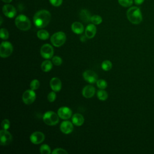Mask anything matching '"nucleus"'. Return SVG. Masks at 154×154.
<instances>
[{
    "mask_svg": "<svg viewBox=\"0 0 154 154\" xmlns=\"http://www.w3.org/2000/svg\"><path fill=\"white\" fill-rule=\"evenodd\" d=\"M51 19V13L46 10H42L35 13L33 17V22L37 28H43L49 24Z\"/></svg>",
    "mask_w": 154,
    "mask_h": 154,
    "instance_id": "1",
    "label": "nucleus"
},
{
    "mask_svg": "<svg viewBox=\"0 0 154 154\" xmlns=\"http://www.w3.org/2000/svg\"><path fill=\"white\" fill-rule=\"evenodd\" d=\"M128 19L133 24H139L143 20L140 9L137 7H132L128 9L126 13Z\"/></svg>",
    "mask_w": 154,
    "mask_h": 154,
    "instance_id": "2",
    "label": "nucleus"
},
{
    "mask_svg": "<svg viewBox=\"0 0 154 154\" xmlns=\"http://www.w3.org/2000/svg\"><path fill=\"white\" fill-rule=\"evenodd\" d=\"M15 24L18 29L27 31L30 29L31 24L29 19L23 14H20L15 19Z\"/></svg>",
    "mask_w": 154,
    "mask_h": 154,
    "instance_id": "3",
    "label": "nucleus"
},
{
    "mask_svg": "<svg viewBox=\"0 0 154 154\" xmlns=\"http://www.w3.org/2000/svg\"><path fill=\"white\" fill-rule=\"evenodd\" d=\"M58 115L55 112L49 111L45 112L43 116V122L48 125L54 126L59 122Z\"/></svg>",
    "mask_w": 154,
    "mask_h": 154,
    "instance_id": "4",
    "label": "nucleus"
},
{
    "mask_svg": "<svg viewBox=\"0 0 154 154\" xmlns=\"http://www.w3.org/2000/svg\"><path fill=\"white\" fill-rule=\"evenodd\" d=\"M66 40V35L65 33L62 31L54 33L51 37V42L55 47H60L62 46L65 43Z\"/></svg>",
    "mask_w": 154,
    "mask_h": 154,
    "instance_id": "5",
    "label": "nucleus"
},
{
    "mask_svg": "<svg viewBox=\"0 0 154 154\" xmlns=\"http://www.w3.org/2000/svg\"><path fill=\"white\" fill-rule=\"evenodd\" d=\"M13 50V46L10 42H3L0 45V56L2 58H7L11 54Z\"/></svg>",
    "mask_w": 154,
    "mask_h": 154,
    "instance_id": "6",
    "label": "nucleus"
},
{
    "mask_svg": "<svg viewBox=\"0 0 154 154\" xmlns=\"http://www.w3.org/2000/svg\"><path fill=\"white\" fill-rule=\"evenodd\" d=\"M40 54L43 58L45 59H50L53 57L54 49L51 45L45 44L41 47Z\"/></svg>",
    "mask_w": 154,
    "mask_h": 154,
    "instance_id": "7",
    "label": "nucleus"
},
{
    "mask_svg": "<svg viewBox=\"0 0 154 154\" xmlns=\"http://www.w3.org/2000/svg\"><path fill=\"white\" fill-rule=\"evenodd\" d=\"M36 94L33 90H27L22 94V100L26 105L33 103L35 99Z\"/></svg>",
    "mask_w": 154,
    "mask_h": 154,
    "instance_id": "8",
    "label": "nucleus"
},
{
    "mask_svg": "<svg viewBox=\"0 0 154 154\" xmlns=\"http://www.w3.org/2000/svg\"><path fill=\"white\" fill-rule=\"evenodd\" d=\"M12 135L7 130L2 129L0 131V141L1 146H7L12 141Z\"/></svg>",
    "mask_w": 154,
    "mask_h": 154,
    "instance_id": "9",
    "label": "nucleus"
},
{
    "mask_svg": "<svg viewBox=\"0 0 154 154\" xmlns=\"http://www.w3.org/2000/svg\"><path fill=\"white\" fill-rule=\"evenodd\" d=\"M84 79L90 84H93L97 81V75L92 70H87L83 73Z\"/></svg>",
    "mask_w": 154,
    "mask_h": 154,
    "instance_id": "10",
    "label": "nucleus"
},
{
    "mask_svg": "<svg viewBox=\"0 0 154 154\" xmlns=\"http://www.w3.org/2000/svg\"><path fill=\"white\" fill-rule=\"evenodd\" d=\"M30 141L34 144H38L42 143L45 140V135L42 132L36 131L33 132L30 135Z\"/></svg>",
    "mask_w": 154,
    "mask_h": 154,
    "instance_id": "11",
    "label": "nucleus"
},
{
    "mask_svg": "<svg viewBox=\"0 0 154 154\" xmlns=\"http://www.w3.org/2000/svg\"><path fill=\"white\" fill-rule=\"evenodd\" d=\"M2 12L7 17L13 18L16 14V10L12 5L6 4L2 7Z\"/></svg>",
    "mask_w": 154,
    "mask_h": 154,
    "instance_id": "12",
    "label": "nucleus"
},
{
    "mask_svg": "<svg viewBox=\"0 0 154 154\" xmlns=\"http://www.w3.org/2000/svg\"><path fill=\"white\" fill-rule=\"evenodd\" d=\"M57 114L59 117H60L61 119L67 120L71 117L72 112L69 108L66 106H63L58 109Z\"/></svg>",
    "mask_w": 154,
    "mask_h": 154,
    "instance_id": "13",
    "label": "nucleus"
},
{
    "mask_svg": "<svg viewBox=\"0 0 154 154\" xmlns=\"http://www.w3.org/2000/svg\"><path fill=\"white\" fill-rule=\"evenodd\" d=\"M73 129V123H72L71 122L66 120V121H63L61 123L60 130L63 133L65 134H69L72 132Z\"/></svg>",
    "mask_w": 154,
    "mask_h": 154,
    "instance_id": "14",
    "label": "nucleus"
},
{
    "mask_svg": "<svg viewBox=\"0 0 154 154\" xmlns=\"http://www.w3.org/2000/svg\"><path fill=\"white\" fill-rule=\"evenodd\" d=\"M82 94L85 98H91L95 94V88L90 85H86L83 88Z\"/></svg>",
    "mask_w": 154,
    "mask_h": 154,
    "instance_id": "15",
    "label": "nucleus"
},
{
    "mask_svg": "<svg viewBox=\"0 0 154 154\" xmlns=\"http://www.w3.org/2000/svg\"><path fill=\"white\" fill-rule=\"evenodd\" d=\"M50 86L53 91L58 92L61 89V82L59 78H53L50 81Z\"/></svg>",
    "mask_w": 154,
    "mask_h": 154,
    "instance_id": "16",
    "label": "nucleus"
},
{
    "mask_svg": "<svg viewBox=\"0 0 154 154\" xmlns=\"http://www.w3.org/2000/svg\"><path fill=\"white\" fill-rule=\"evenodd\" d=\"M96 33V27L94 24H88L85 29V36L88 38H92Z\"/></svg>",
    "mask_w": 154,
    "mask_h": 154,
    "instance_id": "17",
    "label": "nucleus"
},
{
    "mask_svg": "<svg viewBox=\"0 0 154 154\" xmlns=\"http://www.w3.org/2000/svg\"><path fill=\"white\" fill-rule=\"evenodd\" d=\"M79 16L81 20L85 23H88L91 21V14L86 9H82L80 11Z\"/></svg>",
    "mask_w": 154,
    "mask_h": 154,
    "instance_id": "18",
    "label": "nucleus"
},
{
    "mask_svg": "<svg viewBox=\"0 0 154 154\" xmlns=\"http://www.w3.org/2000/svg\"><path fill=\"white\" fill-rule=\"evenodd\" d=\"M72 31L77 34H82L84 31V26L83 25L78 22H73L71 25Z\"/></svg>",
    "mask_w": 154,
    "mask_h": 154,
    "instance_id": "19",
    "label": "nucleus"
},
{
    "mask_svg": "<svg viewBox=\"0 0 154 154\" xmlns=\"http://www.w3.org/2000/svg\"><path fill=\"white\" fill-rule=\"evenodd\" d=\"M72 120L73 125L77 126H80L83 124L84 122V119L81 114L76 113L72 116Z\"/></svg>",
    "mask_w": 154,
    "mask_h": 154,
    "instance_id": "20",
    "label": "nucleus"
},
{
    "mask_svg": "<svg viewBox=\"0 0 154 154\" xmlns=\"http://www.w3.org/2000/svg\"><path fill=\"white\" fill-rule=\"evenodd\" d=\"M41 68L43 72H47L50 71L52 68V62L48 60V59L43 61L41 65Z\"/></svg>",
    "mask_w": 154,
    "mask_h": 154,
    "instance_id": "21",
    "label": "nucleus"
},
{
    "mask_svg": "<svg viewBox=\"0 0 154 154\" xmlns=\"http://www.w3.org/2000/svg\"><path fill=\"white\" fill-rule=\"evenodd\" d=\"M37 36L39 39L45 40L49 38V32L46 30L40 29L37 32Z\"/></svg>",
    "mask_w": 154,
    "mask_h": 154,
    "instance_id": "22",
    "label": "nucleus"
},
{
    "mask_svg": "<svg viewBox=\"0 0 154 154\" xmlns=\"http://www.w3.org/2000/svg\"><path fill=\"white\" fill-rule=\"evenodd\" d=\"M97 96L99 100L103 101L108 98V93L103 89H100L97 92Z\"/></svg>",
    "mask_w": 154,
    "mask_h": 154,
    "instance_id": "23",
    "label": "nucleus"
},
{
    "mask_svg": "<svg viewBox=\"0 0 154 154\" xmlns=\"http://www.w3.org/2000/svg\"><path fill=\"white\" fill-rule=\"evenodd\" d=\"M102 69L105 71L109 70L112 67V63L109 60H105L102 62L101 64Z\"/></svg>",
    "mask_w": 154,
    "mask_h": 154,
    "instance_id": "24",
    "label": "nucleus"
},
{
    "mask_svg": "<svg viewBox=\"0 0 154 154\" xmlns=\"http://www.w3.org/2000/svg\"><path fill=\"white\" fill-rule=\"evenodd\" d=\"M40 151L42 154H50L51 153L50 147L46 144L41 146L40 148Z\"/></svg>",
    "mask_w": 154,
    "mask_h": 154,
    "instance_id": "25",
    "label": "nucleus"
},
{
    "mask_svg": "<svg viewBox=\"0 0 154 154\" xmlns=\"http://www.w3.org/2000/svg\"><path fill=\"white\" fill-rule=\"evenodd\" d=\"M91 22L94 25H99L102 22V19L99 15H93L91 17Z\"/></svg>",
    "mask_w": 154,
    "mask_h": 154,
    "instance_id": "26",
    "label": "nucleus"
},
{
    "mask_svg": "<svg viewBox=\"0 0 154 154\" xmlns=\"http://www.w3.org/2000/svg\"><path fill=\"white\" fill-rule=\"evenodd\" d=\"M119 4L124 7H130L132 3L133 0H118Z\"/></svg>",
    "mask_w": 154,
    "mask_h": 154,
    "instance_id": "27",
    "label": "nucleus"
},
{
    "mask_svg": "<svg viewBox=\"0 0 154 154\" xmlns=\"http://www.w3.org/2000/svg\"><path fill=\"white\" fill-rule=\"evenodd\" d=\"M96 84L97 87L100 89L103 90L107 87V83L104 79H97V81H96Z\"/></svg>",
    "mask_w": 154,
    "mask_h": 154,
    "instance_id": "28",
    "label": "nucleus"
},
{
    "mask_svg": "<svg viewBox=\"0 0 154 154\" xmlns=\"http://www.w3.org/2000/svg\"><path fill=\"white\" fill-rule=\"evenodd\" d=\"M40 82L37 79H33L30 83V88L31 90H35L39 88Z\"/></svg>",
    "mask_w": 154,
    "mask_h": 154,
    "instance_id": "29",
    "label": "nucleus"
},
{
    "mask_svg": "<svg viewBox=\"0 0 154 154\" xmlns=\"http://www.w3.org/2000/svg\"><path fill=\"white\" fill-rule=\"evenodd\" d=\"M0 36L1 38L3 40H6L9 37L8 31L5 28H1L0 31Z\"/></svg>",
    "mask_w": 154,
    "mask_h": 154,
    "instance_id": "30",
    "label": "nucleus"
},
{
    "mask_svg": "<svg viewBox=\"0 0 154 154\" xmlns=\"http://www.w3.org/2000/svg\"><path fill=\"white\" fill-rule=\"evenodd\" d=\"M52 62L55 66H60L62 64V59L59 56H55L52 58Z\"/></svg>",
    "mask_w": 154,
    "mask_h": 154,
    "instance_id": "31",
    "label": "nucleus"
},
{
    "mask_svg": "<svg viewBox=\"0 0 154 154\" xmlns=\"http://www.w3.org/2000/svg\"><path fill=\"white\" fill-rule=\"evenodd\" d=\"M10 123L8 119L3 120V121L2 122V123H1V126L3 129L7 130L10 128Z\"/></svg>",
    "mask_w": 154,
    "mask_h": 154,
    "instance_id": "32",
    "label": "nucleus"
},
{
    "mask_svg": "<svg viewBox=\"0 0 154 154\" xmlns=\"http://www.w3.org/2000/svg\"><path fill=\"white\" fill-rule=\"evenodd\" d=\"M55 91H51L48 95V100L50 102H54L55 99H56V94H55Z\"/></svg>",
    "mask_w": 154,
    "mask_h": 154,
    "instance_id": "33",
    "label": "nucleus"
},
{
    "mask_svg": "<svg viewBox=\"0 0 154 154\" xmlns=\"http://www.w3.org/2000/svg\"><path fill=\"white\" fill-rule=\"evenodd\" d=\"M52 153L53 154H64V153H67V152L63 149L57 148Z\"/></svg>",
    "mask_w": 154,
    "mask_h": 154,
    "instance_id": "34",
    "label": "nucleus"
},
{
    "mask_svg": "<svg viewBox=\"0 0 154 154\" xmlns=\"http://www.w3.org/2000/svg\"><path fill=\"white\" fill-rule=\"evenodd\" d=\"M51 4L55 7H59L61 5L63 2V0H49Z\"/></svg>",
    "mask_w": 154,
    "mask_h": 154,
    "instance_id": "35",
    "label": "nucleus"
},
{
    "mask_svg": "<svg viewBox=\"0 0 154 154\" xmlns=\"http://www.w3.org/2000/svg\"><path fill=\"white\" fill-rule=\"evenodd\" d=\"M144 0H134V2L137 5H140L144 2Z\"/></svg>",
    "mask_w": 154,
    "mask_h": 154,
    "instance_id": "36",
    "label": "nucleus"
},
{
    "mask_svg": "<svg viewBox=\"0 0 154 154\" xmlns=\"http://www.w3.org/2000/svg\"><path fill=\"white\" fill-rule=\"evenodd\" d=\"M87 37L86 36H84V35H82V37H81V41H82V42H84L85 40V38H86Z\"/></svg>",
    "mask_w": 154,
    "mask_h": 154,
    "instance_id": "37",
    "label": "nucleus"
},
{
    "mask_svg": "<svg viewBox=\"0 0 154 154\" xmlns=\"http://www.w3.org/2000/svg\"><path fill=\"white\" fill-rule=\"evenodd\" d=\"M2 1L5 3H10L12 1V0H2Z\"/></svg>",
    "mask_w": 154,
    "mask_h": 154,
    "instance_id": "38",
    "label": "nucleus"
},
{
    "mask_svg": "<svg viewBox=\"0 0 154 154\" xmlns=\"http://www.w3.org/2000/svg\"><path fill=\"white\" fill-rule=\"evenodd\" d=\"M2 17H1V25L2 24Z\"/></svg>",
    "mask_w": 154,
    "mask_h": 154,
    "instance_id": "39",
    "label": "nucleus"
}]
</instances>
